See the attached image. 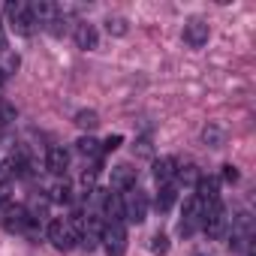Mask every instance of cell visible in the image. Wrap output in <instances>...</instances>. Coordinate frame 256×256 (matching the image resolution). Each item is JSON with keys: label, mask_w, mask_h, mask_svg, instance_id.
I'll return each instance as SVG.
<instances>
[{"label": "cell", "mask_w": 256, "mask_h": 256, "mask_svg": "<svg viewBox=\"0 0 256 256\" xmlns=\"http://www.w3.org/2000/svg\"><path fill=\"white\" fill-rule=\"evenodd\" d=\"M202 229H205L208 238H214V241H220V238L226 235V229H229V217H226L223 202H211V205L202 208Z\"/></svg>", "instance_id": "cell-1"}, {"label": "cell", "mask_w": 256, "mask_h": 256, "mask_svg": "<svg viewBox=\"0 0 256 256\" xmlns=\"http://www.w3.org/2000/svg\"><path fill=\"white\" fill-rule=\"evenodd\" d=\"M124 202V220H130V223H145V217H148V196L139 190V187H133V190H126V196L120 199Z\"/></svg>", "instance_id": "cell-2"}, {"label": "cell", "mask_w": 256, "mask_h": 256, "mask_svg": "<svg viewBox=\"0 0 256 256\" xmlns=\"http://www.w3.org/2000/svg\"><path fill=\"white\" fill-rule=\"evenodd\" d=\"M102 247L108 256H124L126 253V226L124 223H106L102 229Z\"/></svg>", "instance_id": "cell-3"}, {"label": "cell", "mask_w": 256, "mask_h": 256, "mask_svg": "<svg viewBox=\"0 0 256 256\" xmlns=\"http://www.w3.org/2000/svg\"><path fill=\"white\" fill-rule=\"evenodd\" d=\"M6 16H10V24H12V30L18 34V36H30L34 34V18H30V12H28V4H18V0H10L6 4Z\"/></svg>", "instance_id": "cell-4"}, {"label": "cell", "mask_w": 256, "mask_h": 256, "mask_svg": "<svg viewBox=\"0 0 256 256\" xmlns=\"http://www.w3.org/2000/svg\"><path fill=\"white\" fill-rule=\"evenodd\" d=\"M48 241H52L58 250H72L76 241H78V235L72 232V226H70L66 220H52V223H48Z\"/></svg>", "instance_id": "cell-5"}, {"label": "cell", "mask_w": 256, "mask_h": 256, "mask_svg": "<svg viewBox=\"0 0 256 256\" xmlns=\"http://www.w3.org/2000/svg\"><path fill=\"white\" fill-rule=\"evenodd\" d=\"M181 36H184V42H187L190 48H202V46L208 42V36H211L208 22H202V18H190V22L184 24Z\"/></svg>", "instance_id": "cell-6"}, {"label": "cell", "mask_w": 256, "mask_h": 256, "mask_svg": "<svg viewBox=\"0 0 256 256\" xmlns=\"http://www.w3.org/2000/svg\"><path fill=\"white\" fill-rule=\"evenodd\" d=\"M202 208H205V205H202L196 196L184 199V214H181L184 220H181V226H178V229H181V235H190V232L202 223Z\"/></svg>", "instance_id": "cell-7"}, {"label": "cell", "mask_w": 256, "mask_h": 256, "mask_svg": "<svg viewBox=\"0 0 256 256\" xmlns=\"http://www.w3.org/2000/svg\"><path fill=\"white\" fill-rule=\"evenodd\" d=\"M72 40H76V46H78L82 52H94V48L100 46L96 28H94V24H88V22H78V24L72 28Z\"/></svg>", "instance_id": "cell-8"}, {"label": "cell", "mask_w": 256, "mask_h": 256, "mask_svg": "<svg viewBox=\"0 0 256 256\" xmlns=\"http://www.w3.org/2000/svg\"><path fill=\"white\" fill-rule=\"evenodd\" d=\"M196 199H199L202 205L220 202V181H217L214 175H208V178H199V181H196Z\"/></svg>", "instance_id": "cell-9"}, {"label": "cell", "mask_w": 256, "mask_h": 256, "mask_svg": "<svg viewBox=\"0 0 256 256\" xmlns=\"http://www.w3.org/2000/svg\"><path fill=\"white\" fill-rule=\"evenodd\" d=\"M46 169H48L52 175H64V172L70 169V151L60 148V145L48 148V154H46Z\"/></svg>", "instance_id": "cell-10"}, {"label": "cell", "mask_w": 256, "mask_h": 256, "mask_svg": "<svg viewBox=\"0 0 256 256\" xmlns=\"http://www.w3.org/2000/svg\"><path fill=\"white\" fill-rule=\"evenodd\" d=\"M175 172H178V160H175V157H160V160H154V181H157L160 187L172 184V181H175Z\"/></svg>", "instance_id": "cell-11"}, {"label": "cell", "mask_w": 256, "mask_h": 256, "mask_svg": "<svg viewBox=\"0 0 256 256\" xmlns=\"http://www.w3.org/2000/svg\"><path fill=\"white\" fill-rule=\"evenodd\" d=\"M30 223H34V217H30V211H24V208H6V214H4V226H6L10 232H24Z\"/></svg>", "instance_id": "cell-12"}, {"label": "cell", "mask_w": 256, "mask_h": 256, "mask_svg": "<svg viewBox=\"0 0 256 256\" xmlns=\"http://www.w3.org/2000/svg\"><path fill=\"white\" fill-rule=\"evenodd\" d=\"M112 187L120 190V193L133 190L136 187V169H130V166H114L112 169Z\"/></svg>", "instance_id": "cell-13"}, {"label": "cell", "mask_w": 256, "mask_h": 256, "mask_svg": "<svg viewBox=\"0 0 256 256\" xmlns=\"http://www.w3.org/2000/svg\"><path fill=\"white\" fill-rule=\"evenodd\" d=\"M102 214L108 217V223H124V202H120V196L118 193H106V199H102Z\"/></svg>", "instance_id": "cell-14"}, {"label": "cell", "mask_w": 256, "mask_h": 256, "mask_svg": "<svg viewBox=\"0 0 256 256\" xmlns=\"http://www.w3.org/2000/svg\"><path fill=\"white\" fill-rule=\"evenodd\" d=\"M175 199H178V187H175V184L160 187V193H157V211H160V214H166V211L175 205Z\"/></svg>", "instance_id": "cell-15"}, {"label": "cell", "mask_w": 256, "mask_h": 256, "mask_svg": "<svg viewBox=\"0 0 256 256\" xmlns=\"http://www.w3.org/2000/svg\"><path fill=\"white\" fill-rule=\"evenodd\" d=\"M76 151L84 154V157H100V142L90 139V136H82V139L76 142Z\"/></svg>", "instance_id": "cell-16"}, {"label": "cell", "mask_w": 256, "mask_h": 256, "mask_svg": "<svg viewBox=\"0 0 256 256\" xmlns=\"http://www.w3.org/2000/svg\"><path fill=\"white\" fill-rule=\"evenodd\" d=\"M70 193H72V190H70V184L64 181V184H54V187L48 190V199H52V202H58V205H66V202L72 199Z\"/></svg>", "instance_id": "cell-17"}, {"label": "cell", "mask_w": 256, "mask_h": 256, "mask_svg": "<svg viewBox=\"0 0 256 256\" xmlns=\"http://www.w3.org/2000/svg\"><path fill=\"white\" fill-rule=\"evenodd\" d=\"M202 139H205L211 148H220V145H223V130H220V126H214V124H208L205 130H202Z\"/></svg>", "instance_id": "cell-18"}, {"label": "cell", "mask_w": 256, "mask_h": 256, "mask_svg": "<svg viewBox=\"0 0 256 256\" xmlns=\"http://www.w3.org/2000/svg\"><path fill=\"white\" fill-rule=\"evenodd\" d=\"M76 124L82 126V130H94L100 120H96V112H94V108H82V112L76 114Z\"/></svg>", "instance_id": "cell-19"}, {"label": "cell", "mask_w": 256, "mask_h": 256, "mask_svg": "<svg viewBox=\"0 0 256 256\" xmlns=\"http://www.w3.org/2000/svg\"><path fill=\"white\" fill-rule=\"evenodd\" d=\"M6 172H10V175H28V160H24L22 154H12V157L6 160Z\"/></svg>", "instance_id": "cell-20"}, {"label": "cell", "mask_w": 256, "mask_h": 256, "mask_svg": "<svg viewBox=\"0 0 256 256\" xmlns=\"http://www.w3.org/2000/svg\"><path fill=\"white\" fill-rule=\"evenodd\" d=\"M175 178L181 181V184H196L199 181V172H196V166H178V172H175Z\"/></svg>", "instance_id": "cell-21"}, {"label": "cell", "mask_w": 256, "mask_h": 256, "mask_svg": "<svg viewBox=\"0 0 256 256\" xmlns=\"http://www.w3.org/2000/svg\"><path fill=\"white\" fill-rule=\"evenodd\" d=\"M106 30L112 34V36H124L126 30H130V28H126V18H120V16H114V18H108L106 22Z\"/></svg>", "instance_id": "cell-22"}, {"label": "cell", "mask_w": 256, "mask_h": 256, "mask_svg": "<svg viewBox=\"0 0 256 256\" xmlns=\"http://www.w3.org/2000/svg\"><path fill=\"white\" fill-rule=\"evenodd\" d=\"M151 250H154V253H160V256H163V253H166V250H169V238H166V235H160V232H157V235H154V238H151Z\"/></svg>", "instance_id": "cell-23"}, {"label": "cell", "mask_w": 256, "mask_h": 256, "mask_svg": "<svg viewBox=\"0 0 256 256\" xmlns=\"http://www.w3.org/2000/svg\"><path fill=\"white\" fill-rule=\"evenodd\" d=\"M124 145V136H108L106 142H102V151H118Z\"/></svg>", "instance_id": "cell-24"}, {"label": "cell", "mask_w": 256, "mask_h": 256, "mask_svg": "<svg viewBox=\"0 0 256 256\" xmlns=\"http://www.w3.org/2000/svg\"><path fill=\"white\" fill-rule=\"evenodd\" d=\"M10 193H12V190H10V181L0 178V208H4V205L10 202Z\"/></svg>", "instance_id": "cell-25"}, {"label": "cell", "mask_w": 256, "mask_h": 256, "mask_svg": "<svg viewBox=\"0 0 256 256\" xmlns=\"http://www.w3.org/2000/svg\"><path fill=\"white\" fill-rule=\"evenodd\" d=\"M223 178H226L229 184H235V181H238V169H235L232 163H229V166H223Z\"/></svg>", "instance_id": "cell-26"}, {"label": "cell", "mask_w": 256, "mask_h": 256, "mask_svg": "<svg viewBox=\"0 0 256 256\" xmlns=\"http://www.w3.org/2000/svg\"><path fill=\"white\" fill-rule=\"evenodd\" d=\"M0 52H6V34L0 30Z\"/></svg>", "instance_id": "cell-27"}, {"label": "cell", "mask_w": 256, "mask_h": 256, "mask_svg": "<svg viewBox=\"0 0 256 256\" xmlns=\"http://www.w3.org/2000/svg\"><path fill=\"white\" fill-rule=\"evenodd\" d=\"M4 82H6V72H4V66H0V88H4Z\"/></svg>", "instance_id": "cell-28"}, {"label": "cell", "mask_w": 256, "mask_h": 256, "mask_svg": "<svg viewBox=\"0 0 256 256\" xmlns=\"http://www.w3.org/2000/svg\"><path fill=\"white\" fill-rule=\"evenodd\" d=\"M196 256H205V253H196Z\"/></svg>", "instance_id": "cell-29"}, {"label": "cell", "mask_w": 256, "mask_h": 256, "mask_svg": "<svg viewBox=\"0 0 256 256\" xmlns=\"http://www.w3.org/2000/svg\"><path fill=\"white\" fill-rule=\"evenodd\" d=\"M0 30H4V24H0Z\"/></svg>", "instance_id": "cell-30"}]
</instances>
